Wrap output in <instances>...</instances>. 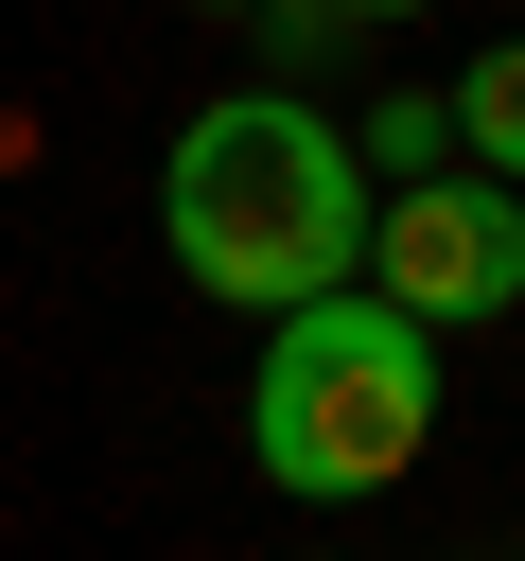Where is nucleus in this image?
<instances>
[{
  "instance_id": "nucleus-1",
  "label": "nucleus",
  "mask_w": 525,
  "mask_h": 561,
  "mask_svg": "<svg viewBox=\"0 0 525 561\" xmlns=\"http://www.w3.org/2000/svg\"><path fill=\"white\" fill-rule=\"evenodd\" d=\"M158 245L192 298L228 316H298L368 263V175H350V123H315L298 88H210L158 158Z\"/></svg>"
},
{
  "instance_id": "nucleus-2",
  "label": "nucleus",
  "mask_w": 525,
  "mask_h": 561,
  "mask_svg": "<svg viewBox=\"0 0 525 561\" xmlns=\"http://www.w3.org/2000/svg\"><path fill=\"white\" fill-rule=\"evenodd\" d=\"M420 438H438V333H420V316H385L368 280H332V298L262 316L245 456H262L298 508H350V491L420 473Z\"/></svg>"
},
{
  "instance_id": "nucleus-3",
  "label": "nucleus",
  "mask_w": 525,
  "mask_h": 561,
  "mask_svg": "<svg viewBox=\"0 0 525 561\" xmlns=\"http://www.w3.org/2000/svg\"><path fill=\"white\" fill-rule=\"evenodd\" d=\"M385 316H420V333H472V316H508L525 298V193H490V175H402L385 210H368V263H350Z\"/></svg>"
},
{
  "instance_id": "nucleus-4",
  "label": "nucleus",
  "mask_w": 525,
  "mask_h": 561,
  "mask_svg": "<svg viewBox=\"0 0 525 561\" xmlns=\"http://www.w3.org/2000/svg\"><path fill=\"white\" fill-rule=\"evenodd\" d=\"M438 123H455V175H490V193H525V35H490L455 88H438Z\"/></svg>"
},
{
  "instance_id": "nucleus-5",
  "label": "nucleus",
  "mask_w": 525,
  "mask_h": 561,
  "mask_svg": "<svg viewBox=\"0 0 525 561\" xmlns=\"http://www.w3.org/2000/svg\"><path fill=\"white\" fill-rule=\"evenodd\" d=\"M438 158H455V123H438V88H385V105L350 123V175H385V193H402V175H438Z\"/></svg>"
},
{
  "instance_id": "nucleus-6",
  "label": "nucleus",
  "mask_w": 525,
  "mask_h": 561,
  "mask_svg": "<svg viewBox=\"0 0 525 561\" xmlns=\"http://www.w3.org/2000/svg\"><path fill=\"white\" fill-rule=\"evenodd\" d=\"M280 18V53H350V35H385V18H420V0H262Z\"/></svg>"
},
{
  "instance_id": "nucleus-7",
  "label": "nucleus",
  "mask_w": 525,
  "mask_h": 561,
  "mask_svg": "<svg viewBox=\"0 0 525 561\" xmlns=\"http://www.w3.org/2000/svg\"><path fill=\"white\" fill-rule=\"evenodd\" d=\"M192 18H262V0H192Z\"/></svg>"
}]
</instances>
